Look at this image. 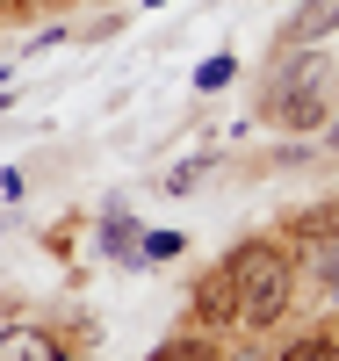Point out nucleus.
Instances as JSON below:
<instances>
[{
    "instance_id": "obj_1",
    "label": "nucleus",
    "mask_w": 339,
    "mask_h": 361,
    "mask_svg": "<svg viewBox=\"0 0 339 361\" xmlns=\"http://www.w3.org/2000/svg\"><path fill=\"white\" fill-rule=\"evenodd\" d=\"M224 275H231V296H238V318L231 325H274L289 311V289H296V267L282 246H267V238H253V246H238L224 260Z\"/></svg>"
},
{
    "instance_id": "obj_2",
    "label": "nucleus",
    "mask_w": 339,
    "mask_h": 361,
    "mask_svg": "<svg viewBox=\"0 0 339 361\" xmlns=\"http://www.w3.org/2000/svg\"><path fill=\"white\" fill-rule=\"evenodd\" d=\"M332 80H339V73H332V58H325L318 44H289L282 73H274V87H267V109H274V102H325Z\"/></svg>"
},
{
    "instance_id": "obj_3",
    "label": "nucleus",
    "mask_w": 339,
    "mask_h": 361,
    "mask_svg": "<svg viewBox=\"0 0 339 361\" xmlns=\"http://www.w3.org/2000/svg\"><path fill=\"white\" fill-rule=\"evenodd\" d=\"M332 29H339V0H296V15H289L282 37L289 44H325Z\"/></svg>"
},
{
    "instance_id": "obj_4",
    "label": "nucleus",
    "mask_w": 339,
    "mask_h": 361,
    "mask_svg": "<svg viewBox=\"0 0 339 361\" xmlns=\"http://www.w3.org/2000/svg\"><path fill=\"white\" fill-rule=\"evenodd\" d=\"M0 361H66L51 347V333H37V325H8L0 333Z\"/></svg>"
},
{
    "instance_id": "obj_5",
    "label": "nucleus",
    "mask_w": 339,
    "mask_h": 361,
    "mask_svg": "<svg viewBox=\"0 0 339 361\" xmlns=\"http://www.w3.org/2000/svg\"><path fill=\"white\" fill-rule=\"evenodd\" d=\"M101 253H116L123 267H137V217L130 209H109L101 217Z\"/></svg>"
},
{
    "instance_id": "obj_6",
    "label": "nucleus",
    "mask_w": 339,
    "mask_h": 361,
    "mask_svg": "<svg viewBox=\"0 0 339 361\" xmlns=\"http://www.w3.org/2000/svg\"><path fill=\"white\" fill-rule=\"evenodd\" d=\"M195 311H202V318H238V296H231V275H224V267H217V282L195 289Z\"/></svg>"
},
{
    "instance_id": "obj_7",
    "label": "nucleus",
    "mask_w": 339,
    "mask_h": 361,
    "mask_svg": "<svg viewBox=\"0 0 339 361\" xmlns=\"http://www.w3.org/2000/svg\"><path fill=\"white\" fill-rule=\"evenodd\" d=\"M231 80H238V58H224V51L195 66V87H202V94H217V87H231Z\"/></svg>"
},
{
    "instance_id": "obj_8",
    "label": "nucleus",
    "mask_w": 339,
    "mask_h": 361,
    "mask_svg": "<svg viewBox=\"0 0 339 361\" xmlns=\"http://www.w3.org/2000/svg\"><path fill=\"white\" fill-rule=\"evenodd\" d=\"M267 116H282L289 130H318V123H325V102H274Z\"/></svg>"
},
{
    "instance_id": "obj_9",
    "label": "nucleus",
    "mask_w": 339,
    "mask_h": 361,
    "mask_svg": "<svg viewBox=\"0 0 339 361\" xmlns=\"http://www.w3.org/2000/svg\"><path fill=\"white\" fill-rule=\"evenodd\" d=\"M282 361H339V340H318V333H311V340H289Z\"/></svg>"
},
{
    "instance_id": "obj_10",
    "label": "nucleus",
    "mask_w": 339,
    "mask_h": 361,
    "mask_svg": "<svg viewBox=\"0 0 339 361\" xmlns=\"http://www.w3.org/2000/svg\"><path fill=\"white\" fill-rule=\"evenodd\" d=\"M209 173H217V152H202V159H188V166H173V173H166V188L180 195V188H195V180H209Z\"/></svg>"
},
{
    "instance_id": "obj_11",
    "label": "nucleus",
    "mask_w": 339,
    "mask_h": 361,
    "mask_svg": "<svg viewBox=\"0 0 339 361\" xmlns=\"http://www.w3.org/2000/svg\"><path fill=\"white\" fill-rule=\"evenodd\" d=\"M173 253H180V231H152L144 246H137V267L144 260H173Z\"/></svg>"
},
{
    "instance_id": "obj_12",
    "label": "nucleus",
    "mask_w": 339,
    "mask_h": 361,
    "mask_svg": "<svg viewBox=\"0 0 339 361\" xmlns=\"http://www.w3.org/2000/svg\"><path fill=\"white\" fill-rule=\"evenodd\" d=\"M152 361H209V354H202V340H173V347H159Z\"/></svg>"
},
{
    "instance_id": "obj_13",
    "label": "nucleus",
    "mask_w": 339,
    "mask_h": 361,
    "mask_svg": "<svg viewBox=\"0 0 339 361\" xmlns=\"http://www.w3.org/2000/svg\"><path fill=\"white\" fill-rule=\"evenodd\" d=\"M325 152H339V123H332V130H325Z\"/></svg>"
},
{
    "instance_id": "obj_14",
    "label": "nucleus",
    "mask_w": 339,
    "mask_h": 361,
    "mask_svg": "<svg viewBox=\"0 0 339 361\" xmlns=\"http://www.w3.org/2000/svg\"><path fill=\"white\" fill-rule=\"evenodd\" d=\"M144 8H166V0H144Z\"/></svg>"
},
{
    "instance_id": "obj_15",
    "label": "nucleus",
    "mask_w": 339,
    "mask_h": 361,
    "mask_svg": "<svg viewBox=\"0 0 339 361\" xmlns=\"http://www.w3.org/2000/svg\"><path fill=\"white\" fill-rule=\"evenodd\" d=\"M0 109H8V94H0Z\"/></svg>"
},
{
    "instance_id": "obj_16",
    "label": "nucleus",
    "mask_w": 339,
    "mask_h": 361,
    "mask_svg": "<svg viewBox=\"0 0 339 361\" xmlns=\"http://www.w3.org/2000/svg\"><path fill=\"white\" fill-rule=\"evenodd\" d=\"M332 289H339V275H332Z\"/></svg>"
},
{
    "instance_id": "obj_17",
    "label": "nucleus",
    "mask_w": 339,
    "mask_h": 361,
    "mask_svg": "<svg viewBox=\"0 0 339 361\" xmlns=\"http://www.w3.org/2000/svg\"><path fill=\"white\" fill-rule=\"evenodd\" d=\"M238 361H245V354H238Z\"/></svg>"
}]
</instances>
